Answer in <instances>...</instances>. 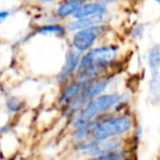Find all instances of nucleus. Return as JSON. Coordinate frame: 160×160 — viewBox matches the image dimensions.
<instances>
[{
  "label": "nucleus",
  "mask_w": 160,
  "mask_h": 160,
  "mask_svg": "<svg viewBox=\"0 0 160 160\" xmlns=\"http://www.w3.org/2000/svg\"><path fill=\"white\" fill-rule=\"evenodd\" d=\"M131 128L132 120L128 116H115L96 124L91 134L93 140H104L122 135Z\"/></svg>",
  "instance_id": "obj_1"
},
{
  "label": "nucleus",
  "mask_w": 160,
  "mask_h": 160,
  "mask_svg": "<svg viewBox=\"0 0 160 160\" xmlns=\"http://www.w3.org/2000/svg\"><path fill=\"white\" fill-rule=\"evenodd\" d=\"M149 94L155 104H160V75H153V78L149 82Z\"/></svg>",
  "instance_id": "obj_11"
},
{
  "label": "nucleus",
  "mask_w": 160,
  "mask_h": 160,
  "mask_svg": "<svg viewBox=\"0 0 160 160\" xmlns=\"http://www.w3.org/2000/svg\"><path fill=\"white\" fill-rule=\"evenodd\" d=\"M104 20V13L103 14H97V16L87 17V18L81 19H75V21L70 22L67 27L69 31H79V30L86 29V28L93 27V25H99Z\"/></svg>",
  "instance_id": "obj_8"
},
{
  "label": "nucleus",
  "mask_w": 160,
  "mask_h": 160,
  "mask_svg": "<svg viewBox=\"0 0 160 160\" xmlns=\"http://www.w3.org/2000/svg\"><path fill=\"white\" fill-rule=\"evenodd\" d=\"M40 1L43 3H49V2H53L54 0H40Z\"/></svg>",
  "instance_id": "obj_16"
},
{
  "label": "nucleus",
  "mask_w": 160,
  "mask_h": 160,
  "mask_svg": "<svg viewBox=\"0 0 160 160\" xmlns=\"http://www.w3.org/2000/svg\"><path fill=\"white\" fill-rule=\"evenodd\" d=\"M118 49L114 46H102L89 51L85 56L80 58L79 70L85 69H100L107 65L111 64L116 57Z\"/></svg>",
  "instance_id": "obj_3"
},
{
  "label": "nucleus",
  "mask_w": 160,
  "mask_h": 160,
  "mask_svg": "<svg viewBox=\"0 0 160 160\" xmlns=\"http://www.w3.org/2000/svg\"><path fill=\"white\" fill-rule=\"evenodd\" d=\"M21 108H22V102H21L20 99L10 98L7 100V109L10 112H12V113H16V112L20 111Z\"/></svg>",
  "instance_id": "obj_13"
},
{
  "label": "nucleus",
  "mask_w": 160,
  "mask_h": 160,
  "mask_svg": "<svg viewBox=\"0 0 160 160\" xmlns=\"http://www.w3.org/2000/svg\"><path fill=\"white\" fill-rule=\"evenodd\" d=\"M85 0H66L56 10V13L60 18H66L69 16H73L78 9L82 6Z\"/></svg>",
  "instance_id": "obj_9"
},
{
  "label": "nucleus",
  "mask_w": 160,
  "mask_h": 160,
  "mask_svg": "<svg viewBox=\"0 0 160 160\" xmlns=\"http://www.w3.org/2000/svg\"><path fill=\"white\" fill-rule=\"evenodd\" d=\"M36 32L40 34H53V35H62L65 33V28L59 24H46L38 28Z\"/></svg>",
  "instance_id": "obj_12"
},
{
  "label": "nucleus",
  "mask_w": 160,
  "mask_h": 160,
  "mask_svg": "<svg viewBox=\"0 0 160 160\" xmlns=\"http://www.w3.org/2000/svg\"><path fill=\"white\" fill-rule=\"evenodd\" d=\"M118 101H120V96H118L116 93L100 94V96L96 97L85 105L83 110L76 118L75 125L79 127L80 125L89 122L99 113L113 108L115 104H118Z\"/></svg>",
  "instance_id": "obj_2"
},
{
  "label": "nucleus",
  "mask_w": 160,
  "mask_h": 160,
  "mask_svg": "<svg viewBox=\"0 0 160 160\" xmlns=\"http://www.w3.org/2000/svg\"><path fill=\"white\" fill-rule=\"evenodd\" d=\"M91 160H120V153L118 152H112L109 155H103L98 156V157L93 158Z\"/></svg>",
  "instance_id": "obj_14"
},
{
  "label": "nucleus",
  "mask_w": 160,
  "mask_h": 160,
  "mask_svg": "<svg viewBox=\"0 0 160 160\" xmlns=\"http://www.w3.org/2000/svg\"><path fill=\"white\" fill-rule=\"evenodd\" d=\"M153 1H157L158 3H160V0H153Z\"/></svg>",
  "instance_id": "obj_18"
},
{
  "label": "nucleus",
  "mask_w": 160,
  "mask_h": 160,
  "mask_svg": "<svg viewBox=\"0 0 160 160\" xmlns=\"http://www.w3.org/2000/svg\"><path fill=\"white\" fill-rule=\"evenodd\" d=\"M10 16V11L8 10H0V24H2Z\"/></svg>",
  "instance_id": "obj_15"
},
{
  "label": "nucleus",
  "mask_w": 160,
  "mask_h": 160,
  "mask_svg": "<svg viewBox=\"0 0 160 160\" xmlns=\"http://www.w3.org/2000/svg\"><path fill=\"white\" fill-rule=\"evenodd\" d=\"M112 1H114V0H101L100 2H102V3H108V2H112Z\"/></svg>",
  "instance_id": "obj_17"
},
{
  "label": "nucleus",
  "mask_w": 160,
  "mask_h": 160,
  "mask_svg": "<svg viewBox=\"0 0 160 160\" xmlns=\"http://www.w3.org/2000/svg\"><path fill=\"white\" fill-rule=\"evenodd\" d=\"M120 147H121L120 142L110 138V139H104V140H93L90 144L81 146V148L87 151L88 155L98 157V156L118 152Z\"/></svg>",
  "instance_id": "obj_5"
},
{
  "label": "nucleus",
  "mask_w": 160,
  "mask_h": 160,
  "mask_svg": "<svg viewBox=\"0 0 160 160\" xmlns=\"http://www.w3.org/2000/svg\"><path fill=\"white\" fill-rule=\"evenodd\" d=\"M107 11L104 3L100 2H87L82 3V6L76 11L73 14V19H81V18H87V17L97 16V14H103Z\"/></svg>",
  "instance_id": "obj_7"
},
{
  "label": "nucleus",
  "mask_w": 160,
  "mask_h": 160,
  "mask_svg": "<svg viewBox=\"0 0 160 160\" xmlns=\"http://www.w3.org/2000/svg\"><path fill=\"white\" fill-rule=\"evenodd\" d=\"M104 30V27L101 24L93 27L86 28V29L76 31L72 38V46L77 52H86L91 48L98 36Z\"/></svg>",
  "instance_id": "obj_4"
},
{
  "label": "nucleus",
  "mask_w": 160,
  "mask_h": 160,
  "mask_svg": "<svg viewBox=\"0 0 160 160\" xmlns=\"http://www.w3.org/2000/svg\"><path fill=\"white\" fill-rule=\"evenodd\" d=\"M148 65L153 75H156L160 67V45H153L148 52Z\"/></svg>",
  "instance_id": "obj_10"
},
{
  "label": "nucleus",
  "mask_w": 160,
  "mask_h": 160,
  "mask_svg": "<svg viewBox=\"0 0 160 160\" xmlns=\"http://www.w3.org/2000/svg\"><path fill=\"white\" fill-rule=\"evenodd\" d=\"M80 62V56L77 51H69L66 54V60H65L64 67H62V71L59 73V80L60 81H65L67 80L73 71L78 68Z\"/></svg>",
  "instance_id": "obj_6"
}]
</instances>
